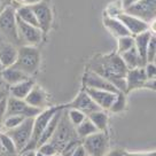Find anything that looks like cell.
Here are the masks:
<instances>
[{
    "mask_svg": "<svg viewBox=\"0 0 156 156\" xmlns=\"http://www.w3.org/2000/svg\"><path fill=\"white\" fill-rule=\"evenodd\" d=\"M64 108H73V109L80 110L86 116H87L88 114L95 112V110H100L99 106L91 99V97L86 93L85 90H83L82 92L78 93L77 97L75 98L71 102L64 105Z\"/></svg>",
    "mask_w": 156,
    "mask_h": 156,
    "instance_id": "5bb4252c",
    "label": "cell"
},
{
    "mask_svg": "<svg viewBox=\"0 0 156 156\" xmlns=\"http://www.w3.org/2000/svg\"><path fill=\"white\" fill-rule=\"evenodd\" d=\"M75 129H76L77 136L80 140L84 139V138H86V136H91L93 133H95V132H98V129L95 127V125L88 119L87 117L79 125H77V126L75 127Z\"/></svg>",
    "mask_w": 156,
    "mask_h": 156,
    "instance_id": "4316f807",
    "label": "cell"
},
{
    "mask_svg": "<svg viewBox=\"0 0 156 156\" xmlns=\"http://www.w3.org/2000/svg\"><path fill=\"white\" fill-rule=\"evenodd\" d=\"M147 80L146 73L144 67L129 69L125 75V84H126V92H130L136 88L144 87V84ZM125 92V93H126Z\"/></svg>",
    "mask_w": 156,
    "mask_h": 156,
    "instance_id": "2e32d148",
    "label": "cell"
},
{
    "mask_svg": "<svg viewBox=\"0 0 156 156\" xmlns=\"http://www.w3.org/2000/svg\"><path fill=\"white\" fill-rule=\"evenodd\" d=\"M106 156H125V151L121 149H115V151H108Z\"/></svg>",
    "mask_w": 156,
    "mask_h": 156,
    "instance_id": "f35d334b",
    "label": "cell"
},
{
    "mask_svg": "<svg viewBox=\"0 0 156 156\" xmlns=\"http://www.w3.org/2000/svg\"><path fill=\"white\" fill-rule=\"evenodd\" d=\"M90 68V70L108 79L119 92H126L125 75L129 69L124 64L119 54L112 53L108 55H99L91 62Z\"/></svg>",
    "mask_w": 156,
    "mask_h": 156,
    "instance_id": "6da1fadb",
    "label": "cell"
},
{
    "mask_svg": "<svg viewBox=\"0 0 156 156\" xmlns=\"http://www.w3.org/2000/svg\"><path fill=\"white\" fill-rule=\"evenodd\" d=\"M0 156H16V155H10V154H7L4 151H0Z\"/></svg>",
    "mask_w": 156,
    "mask_h": 156,
    "instance_id": "ee69618b",
    "label": "cell"
},
{
    "mask_svg": "<svg viewBox=\"0 0 156 156\" xmlns=\"http://www.w3.org/2000/svg\"><path fill=\"white\" fill-rule=\"evenodd\" d=\"M6 108H7V97L0 100V123H2L6 115Z\"/></svg>",
    "mask_w": 156,
    "mask_h": 156,
    "instance_id": "d590c367",
    "label": "cell"
},
{
    "mask_svg": "<svg viewBox=\"0 0 156 156\" xmlns=\"http://www.w3.org/2000/svg\"><path fill=\"white\" fill-rule=\"evenodd\" d=\"M0 151H2V148H1V144H0Z\"/></svg>",
    "mask_w": 156,
    "mask_h": 156,
    "instance_id": "681fc988",
    "label": "cell"
},
{
    "mask_svg": "<svg viewBox=\"0 0 156 156\" xmlns=\"http://www.w3.org/2000/svg\"><path fill=\"white\" fill-rule=\"evenodd\" d=\"M115 17H117V19L122 22L123 24H124V27L127 29V31L130 32V34L133 36V37L136 36V34H141L144 31L149 30V24L148 23L144 22L142 20L138 19V17L133 16V15L127 14L124 10L121 12V13H118Z\"/></svg>",
    "mask_w": 156,
    "mask_h": 156,
    "instance_id": "4fadbf2b",
    "label": "cell"
},
{
    "mask_svg": "<svg viewBox=\"0 0 156 156\" xmlns=\"http://www.w3.org/2000/svg\"><path fill=\"white\" fill-rule=\"evenodd\" d=\"M122 58L124 64L126 66L127 69H133L138 68V67H144L141 63V60L139 58V54L136 52V47H132L131 49H129L124 53L119 54Z\"/></svg>",
    "mask_w": 156,
    "mask_h": 156,
    "instance_id": "d4e9b609",
    "label": "cell"
},
{
    "mask_svg": "<svg viewBox=\"0 0 156 156\" xmlns=\"http://www.w3.org/2000/svg\"><path fill=\"white\" fill-rule=\"evenodd\" d=\"M39 64H40L39 51L34 46L24 45L17 48V58L12 67L19 69L31 77L38 70Z\"/></svg>",
    "mask_w": 156,
    "mask_h": 156,
    "instance_id": "7a4b0ae2",
    "label": "cell"
},
{
    "mask_svg": "<svg viewBox=\"0 0 156 156\" xmlns=\"http://www.w3.org/2000/svg\"><path fill=\"white\" fill-rule=\"evenodd\" d=\"M17 58V48L9 41L0 43V62L4 68L12 67Z\"/></svg>",
    "mask_w": 156,
    "mask_h": 156,
    "instance_id": "ac0fdd59",
    "label": "cell"
},
{
    "mask_svg": "<svg viewBox=\"0 0 156 156\" xmlns=\"http://www.w3.org/2000/svg\"><path fill=\"white\" fill-rule=\"evenodd\" d=\"M125 156H156V153L153 151H146V153H130L125 151Z\"/></svg>",
    "mask_w": 156,
    "mask_h": 156,
    "instance_id": "74e56055",
    "label": "cell"
},
{
    "mask_svg": "<svg viewBox=\"0 0 156 156\" xmlns=\"http://www.w3.org/2000/svg\"><path fill=\"white\" fill-rule=\"evenodd\" d=\"M136 1H138V0H122V9L124 10L126 7H129L132 4H134Z\"/></svg>",
    "mask_w": 156,
    "mask_h": 156,
    "instance_id": "60d3db41",
    "label": "cell"
},
{
    "mask_svg": "<svg viewBox=\"0 0 156 156\" xmlns=\"http://www.w3.org/2000/svg\"><path fill=\"white\" fill-rule=\"evenodd\" d=\"M2 132V123H0V133Z\"/></svg>",
    "mask_w": 156,
    "mask_h": 156,
    "instance_id": "7dc6e473",
    "label": "cell"
},
{
    "mask_svg": "<svg viewBox=\"0 0 156 156\" xmlns=\"http://www.w3.org/2000/svg\"><path fill=\"white\" fill-rule=\"evenodd\" d=\"M6 97H8V91H6V90H0V100Z\"/></svg>",
    "mask_w": 156,
    "mask_h": 156,
    "instance_id": "b9f144b4",
    "label": "cell"
},
{
    "mask_svg": "<svg viewBox=\"0 0 156 156\" xmlns=\"http://www.w3.org/2000/svg\"><path fill=\"white\" fill-rule=\"evenodd\" d=\"M87 118L91 122L95 125V127L98 129V131H107L108 126V114L106 112V110H95V112H91L87 115Z\"/></svg>",
    "mask_w": 156,
    "mask_h": 156,
    "instance_id": "cb8c5ba5",
    "label": "cell"
},
{
    "mask_svg": "<svg viewBox=\"0 0 156 156\" xmlns=\"http://www.w3.org/2000/svg\"><path fill=\"white\" fill-rule=\"evenodd\" d=\"M4 69H5V68H4V66H2V64H1V62H0V73H1Z\"/></svg>",
    "mask_w": 156,
    "mask_h": 156,
    "instance_id": "bcb514c9",
    "label": "cell"
},
{
    "mask_svg": "<svg viewBox=\"0 0 156 156\" xmlns=\"http://www.w3.org/2000/svg\"><path fill=\"white\" fill-rule=\"evenodd\" d=\"M82 145L87 156H106L109 149V138L107 132L98 131L82 139Z\"/></svg>",
    "mask_w": 156,
    "mask_h": 156,
    "instance_id": "5b68a950",
    "label": "cell"
},
{
    "mask_svg": "<svg viewBox=\"0 0 156 156\" xmlns=\"http://www.w3.org/2000/svg\"><path fill=\"white\" fill-rule=\"evenodd\" d=\"M144 70H145L147 79H155L156 67L154 62H147V63L144 66Z\"/></svg>",
    "mask_w": 156,
    "mask_h": 156,
    "instance_id": "e575fe53",
    "label": "cell"
},
{
    "mask_svg": "<svg viewBox=\"0 0 156 156\" xmlns=\"http://www.w3.org/2000/svg\"><path fill=\"white\" fill-rule=\"evenodd\" d=\"M24 101L31 107L39 108L41 110L47 108V95L44 90L36 84L34 85V87L31 88L29 94L25 97Z\"/></svg>",
    "mask_w": 156,
    "mask_h": 156,
    "instance_id": "e0dca14e",
    "label": "cell"
},
{
    "mask_svg": "<svg viewBox=\"0 0 156 156\" xmlns=\"http://www.w3.org/2000/svg\"><path fill=\"white\" fill-rule=\"evenodd\" d=\"M85 91L88 95L91 97L94 102L97 103L100 109L106 110L112 106L114 99L116 98L117 93H112L109 91H103V90H95V88H85Z\"/></svg>",
    "mask_w": 156,
    "mask_h": 156,
    "instance_id": "9a60e30c",
    "label": "cell"
},
{
    "mask_svg": "<svg viewBox=\"0 0 156 156\" xmlns=\"http://www.w3.org/2000/svg\"><path fill=\"white\" fill-rule=\"evenodd\" d=\"M34 82L31 79V77L25 79L23 82H20V83L12 85L8 87V94L10 97H14L16 99H22L24 100L25 97L29 94V92L31 91V88L34 87Z\"/></svg>",
    "mask_w": 156,
    "mask_h": 156,
    "instance_id": "7402d4cb",
    "label": "cell"
},
{
    "mask_svg": "<svg viewBox=\"0 0 156 156\" xmlns=\"http://www.w3.org/2000/svg\"><path fill=\"white\" fill-rule=\"evenodd\" d=\"M25 119L24 116L21 115H10V116H6L2 121V131L6 130H10L14 127L19 126L21 123Z\"/></svg>",
    "mask_w": 156,
    "mask_h": 156,
    "instance_id": "4dcf8cb0",
    "label": "cell"
},
{
    "mask_svg": "<svg viewBox=\"0 0 156 156\" xmlns=\"http://www.w3.org/2000/svg\"><path fill=\"white\" fill-rule=\"evenodd\" d=\"M0 75H1L2 80L5 82L8 87L30 78V76H28L27 73H24L23 71L19 70V69L14 68V67H7L0 73Z\"/></svg>",
    "mask_w": 156,
    "mask_h": 156,
    "instance_id": "44dd1931",
    "label": "cell"
},
{
    "mask_svg": "<svg viewBox=\"0 0 156 156\" xmlns=\"http://www.w3.org/2000/svg\"><path fill=\"white\" fill-rule=\"evenodd\" d=\"M126 109V97H125V93L119 92L116 94V98L114 99L112 106L108 109L112 114H118V112H122Z\"/></svg>",
    "mask_w": 156,
    "mask_h": 156,
    "instance_id": "83f0119b",
    "label": "cell"
},
{
    "mask_svg": "<svg viewBox=\"0 0 156 156\" xmlns=\"http://www.w3.org/2000/svg\"><path fill=\"white\" fill-rule=\"evenodd\" d=\"M15 15H16V17H19L20 20H22L25 23H29L31 25L38 27L36 16H34V12H32L30 6H21V7H19L17 9L15 10Z\"/></svg>",
    "mask_w": 156,
    "mask_h": 156,
    "instance_id": "484cf974",
    "label": "cell"
},
{
    "mask_svg": "<svg viewBox=\"0 0 156 156\" xmlns=\"http://www.w3.org/2000/svg\"><path fill=\"white\" fill-rule=\"evenodd\" d=\"M5 2H4V0H0V13L2 12V10L5 9Z\"/></svg>",
    "mask_w": 156,
    "mask_h": 156,
    "instance_id": "7bdbcfd3",
    "label": "cell"
},
{
    "mask_svg": "<svg viewBox=\"0 0 156 156\" xmlns=\"http://www.w3.org/2000/svg\"><path fill=\"white\" fill-rule=\"evenodd\" d=\"M66 112H67V116H68L70 123L75 127L77 126V125H79L87 117L83 112L77 110V109H73V108H66Z\"/></svg>",
    "mask_w": 156,
    "mask_h": 156,
    "instance_id": "f546056e",
    "label": "cell"
},
{
    "mask_svg": "<svg viewBox=\"0 0 156 156\" xmlns=\"http://www.w3.org/2000/svg\"><path fill=\"white\" fill-rule=\"evenodd\" d=\"M83 83L85 88H95V90L109 91L112 93H119V91L108 79H106L105 77L100 76L99 73H94L92 70H88L87 73H85Z\"/></svg>",
    "mask_w": 156,
    "mask_h": 156,
    "instance_id": "7c38bea8",
    "label": "cell"
},
{
    "mask_svg": "<svg viewBox=\"0 0 156 156\" xmlns=\"http://www.w3.org/2000/svg\"><path fill=\"white\" fill-rule=\"evenodd\" d=\"M40 112L41 109L31 107L22 99H16L10 95L7 97V108H6L5 117L10 115H21V116H24L25 118H30V117L34 118Z\"/></svg>",
    "mask_w": 156,
    "mask_h": 156,
    "instance_id": "9c48e42d",
    "label": "cell"
},
{
    "mask_svg": "<svg viewBox=\"0 0 156 156\" xmlns=\"http://www.w3.org/2000/svg\"><path fill=\"white\" fill-rule=\"evenodd\" d=\"M0 144H1L2 151L7 153V154H10V155H17L19 154L17 151H16L14 141L10 139V136L8 134H6L5 132L0 133Z\"/></svg>",
    "mask_w": 156,
    "mask_h": 156,
    "instance_id": "f1b7e54d",
    "label": "cell"
},
{
    "mask_svg": "<svg viewBox=\"0 0 156 156\" xmlns=\"http://www.w3.org/2000/svg\"><path fill=\"white\" fill-rule=\"evenodd\" d=\"M151 34H153V32L151 30H147V31H144L141 34L133 37L134 38V47L139 54L142 66H145L147 63V47H148V43L151 40Z\"/></svg>",
    "mask_w": 156,
    "mask_h": 156,
    "instance_id": "d6986e66",
    "label": "cell"
},
{
    "mask_svg": "<svg viewBox=\"0 0 156 156\" xmlns=\"http://www.w3.org/2000/svg\"><path fill=\"white\" fill-rule=\"evenodd\" d=\"M156 56V39L155 34H153L151 37V40L148 43L147 47V62H155Z\"/></svg>",
    "mask_w": 156,
    "mask_h": 156,
    "instance_id": "d6a6232c",
    "label": "cell"
},
{
    "mask_svg": "<svg viewBox=\"0 0 156 156\" xmlns=\"http://www.w3.org/2000/svg\"><path fill=\"white\" fill-rule=\"evenodd\" d=\"M52 156H61V154H60V153H56V154H54V155H52Z\"/></svg>",
    "mask_w": 156,
    "mask_h": 156,
    "instance_id": "c3c4849f",
    "label": "cell"
},
{
    "mask_svg": "<svg viewBox=\"0 0 156 156\" xmlns=\"http://www.w3.org/2000/svg\"><path fill=\"white\" fill-rule=\"evenodd\" d=\"M30 7H31V9L36 16L39 29L43 31V34L48 32L51 27H52V22H53V14H52L51 7L43 1L34 4Z\"/></svg>",
    "mask_w": 156,
    "mask_h": 156,
    "instance_id": "8fae6325",
    "label": "cell"
},
{
    "mask_svg": "<svg viewBox=\"0 0 156 156\" xmlns=\"http://www.w3.org/2000/svg\"><path fill=\"white\" fill-rule=\"evenodd\" d=\"M36 156H45L43 153H40V151H38L37 149H36Z\"/></svg>",
    "mask_w": 156,
    "mask_h": 156,
    "instance_id": "f6af8a7d",
    "label": "cell"
},
{
    "mask_svg": "<svg viewBox=\"0 0 156 156\" xmlns=\"http://www.w3.org/2000/svg\"><path fill=\"white\" fill-rule=\"evenodd\" d=\"M70 156H87V153H86V151L84 149L82 142L76 147V149L73 151V154H71Z\"/></svg>",
    "mask_w": 156,
    "mask_h": 156,
    "instance_id": "8d00e7d4",
    "label": "cell"
},
{
    "mask_svg": "<svg viewBox=\"0 0 156 156\" xmlns=\"http://www.w3.org/2000/svg\"><path fill=\"white\" fill-rule=\"evenodd\" d=\"M34 118L32 117L25 118L19 126L10 129V130L2 131L5 132L6 134H8L10 136V139L14 141L16 151H17L19 154L24 151V148L27 147V145H28V142L30 140L31 132H32V125H34Z\"/></svg>",
    "mask_w": 156,
    "mask_h": 156,
    "instance_id": "52a82bcc",
    "label": "cell"
},
{
    "mask_svg": "<svg viewBox=\"0 0 156 156\" xmlns=\"http://www.w3.org/2000/svg\"><path fill=\"white\" fill-rule=\"evenodd\" d=\"M144 87L155 90V79H147L145 84H144Z\"/></svg>",
    "mask_w": 156,
    "mask_h": 156,
    "instance_id": "ab89813d",
    "label": "cell"
},
{
    "mask_svg": "<svg viewBox=\"0 0 156 156\" xmlns=\"http://www.w3.org/2000/svg\"><path fill=\"white\" fill-rule=\"evenodd\" d=\"M103 25L116 38L124 37V36H130V32L127 31L124 24L117 17H112L109 15H106L103 17Z\"/></svg>",
    "mask_w": 156,
    "mask_h": 156,
    "instance_id": "ffe728a7",
    "label": "cell"
},
{
    "mask_svg": "<svg viewBox=\"0 0 156 156\" xmlns=\"http://www.w3.org/2000/svg\"><path fill=\"white\" fill-rule=\"evenodd\" d=\"M37 151H40V153H43L45 156H52V155H54V154H56V153H58L56 148H55V147H54L49 141L41 144V145L37 148Z\"/></svg>",
    "mask_w": 156,
    "mask_h": 156,
    "instance_id": "836d02e7",
    "label": "cell"
},
{
    "mask_svg": "<svg viewBox=\"0 0 156 156\" xmlns=\"http://www.w3.org/2000/svg\"><path fill=\"white\" fill-rule=\"evenodd\" d=\"M0 34L12 44L20 41L17 28H16V15L13 7H6L0 13Z\"/></svg>",
    "mask_w": 156,
    "mask_h": 156,
    "instance_id": "8992f818",
    "label": "cell"
},
{
    "mask_svg": "<svg viewBox=\"0 0 156 156\" xmlns=\"http://www.w3.org/2000/svg\"><path fill=\"white\" fill-rule=\"evenodd\" d=\"M63 110H64V105H63V107L61 108V109H58V112L53 115V117L49 119L48 124L46 125L44 132L41 133V136H40V138H39L38 147L40 146L41 144L48 141L49 139H51V136H53L54 131H55V129H56V126H58V121H60V118H61V116H62ZM38 147H37V148H38Z\"/></svg>",
    "mask_w": 156,
    "mask_h": 156,
    "instance_id": "603a6c76",
    "label": "cell"
},
{
    "mask_svg": "<svg viewBox=\"0 0 156 156\" xmlns=\"http://www.w3.org/2000/svg\"><path fill=\"white\" fill-rule=\"evenodd\" d=\"M124 12L151 24L155 21L156 0H138L134 4L126 7Z\"/></svg>",
    "mask_w": 156,
    "mask_h": 156,
    "instance_id": "ba28073f",
    "label": "cell"
},
{
    "mask_svg": "<svg viewBox=\"0 0 156 156\" xmlns=\"http://www.w3.org/2000/svg\"><path fill=\"white\" fill-rule=\"evenodd\" d=\"M62 107L63 106H55V107L45 108V109H43L41 112H39L37 116L34 117L31 136H30V140L28 142L27 147L24 148V151H36L37 149L39 138L41 136V133L44 132L46 125L48 124L49 119L53 117V115L58 112V109H61Z\"/></svg>",
    "mask_w": 156,
    "mask_h": 156,
    "instance_id": "277c9868",
    "label": "cell"
},
{
    "mask_svg": "<svg viewBox=\"0 0 156 156\" xmlns=\"http://www.w3.org/2000/svg\"><path fill=\"white\" fill-rule=\"evenodd\" d=\"M16 28H17V34L21 41H24L27 45L36 46L38 45L43 39V31L38 27L25 23L19 17H16Z\"/></svg>",
    "mask_w": 156,
    "mask_h": 156,
    "instance_id": "30bf717a",
    "label": "cell"
},
{
    "mask_svg": "<svg viewBox=\"0 0 156 156\" xmlns=\"http://www.w3.org/2000/svg\"><path fill=\"white\" fill-rule=\"evenodd\" d=\"M75 139H79V138L77 136L75 126L69 121L68 116H67V112H66V108H64L63 112H62V116H61L60 121H58V126H56L53 136H51V139H49L48 141L56 148L58 153H60L68 142L73 141Z\"/></svg>",
    "mask_w": 156,
    "mask_h": 156,
    "instance_id": "3957f363",
    "label": "cell"
},
{
    "mask_svg": "<svg viewBox=\"0 0 156 156\" xmlns=\"http://www.w3.org/2000/svg\"><path fill=\"white\" fill-rule=\"evenodd\" d=\"M134 47V38L133 36H124V37H119L118 38V43H117V54H122L126 52L129 49Z\"/></svg>",
    "mask_w": 156,
    "mask_h": 156,
    "instance_id": "1f68e13d",
    "label": "cell"
}]
</instances>
